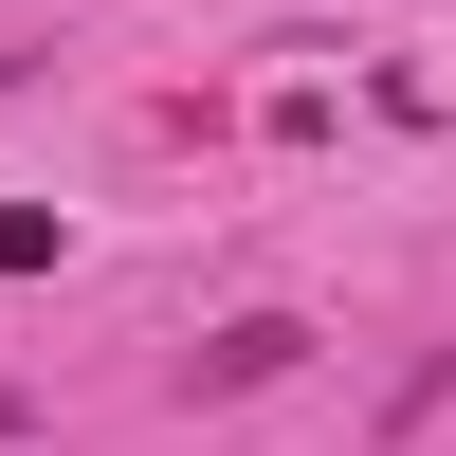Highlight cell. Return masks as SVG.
<instances>
[{
    "instance_id": "cell-2",
    "label": "cell",
    "mask_w": 456,
    "mask_h": 456,
    "mask_svg": "<svg viewBox=\"0 0 456 456\" xmlns=\"http://www.w3.org/2000/svg\"><path fill=\"white\" fill-rule=\"evenodd\" d=\"M0 438H19V402H0Z\"/></svg>"
},
{
    "instance_id": "cell-1",
    "label": "cell",
    "mask_w": 456,
    "mask_h": 456,
    "mask_svg": "<svg viewBox=\"0 0 456 456\" xmlns=\"http://www.w3.org/2000/svg\"><path fill=\"white\" fill-rule=\"evenodd\" d=\"M274 365H311V329H292V311H238L201 365H183V384H201V402H238V384H274Z\"/></svg>"
},
{
    "instance_id": "cell-3",
    "label": "cell",
    "mask_w": 456,
    "mask_h": 456,
    "mask_svg": "<svg viewBox=\"0 0 456 456\" xmlns=\"http://www.w3.org/2000/svg\"><path fill=\"white\" fill-rule=\"evenodd\" d=\"M0 456H19V438H0Z\"/></svg>"
}]
</instances>
